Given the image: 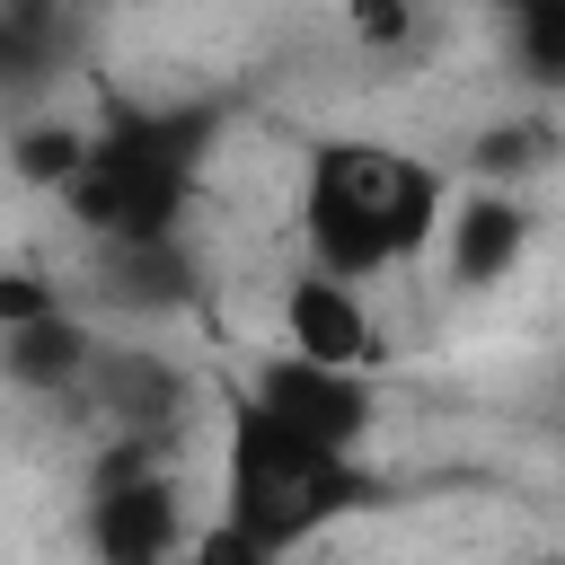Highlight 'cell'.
<instances>
[{"mask_svg": "<svg viewBox=\"0 0 565 565\" xmlns=\"http://www.w3.org/2000/svg\"><path fill=\"white\" fill-rule=\"evenodd\" d=\"M441 212H450L441 168L380 150V141H309V168H300L309 265L344 282H380L388 265H415L441 238Z\"/></svg>", "mask_w": 565, "mask_h": 565, "instance_id": "6da1fadb", "label": "cell"}, {"mask_svg": "<svg viewBox=\"0 0 565 565\" xmlns=\"http://www.w3.org/2000/svg\"><path fill=\"white\" fill-rule=\"evenodd\" d=\"M362 494H371V477L353 468V450L300 441L256 388H230L221 397V521L247 539L256 565L282 556V547H309Z\"/></svg>", "mask_w": 565, "mask_h": 565, "instance_id": "7a4b0ae2", "label": "cell"}, {"mask_svg": "<svg viewBox=\"0 0 565 565\" xmlns=\"http://www.w3.org/2000/svg\"><path fill=\"white\" fill-rule=\"evenodd\" d=\"M203 194V168L194 159H168V150H141V141H115L97 132L88 168L62 185V212L106 247V238H185V212Z\"/></svg>", "mask_w": 565, "mask_h": 565, "instance_id": "3957f363", "label": "cell"}, {"mask_svg": "<svg viewBox=\"0 0 565 565\" xmlns=\"http://www.w3.org/2000/svg\"><path fill=\"white\" fill-rule=\"evenodd\" d=\"M88 547H97L106 565H150V556L185 547L177 486L159 477V441L106 433V450H97V468H88Z\"/></svg>", "mask_w": 565, "mask_h": 565, "instance_id": "277c9868", "label": "cell"}, {"mask_svg": "<svg viewBox=\"0 0 565 565\" xmlns=\"http://www.w3.org/2000/svg\"><path fill=\"white\" fill-rule=\"evenodd\" d=\"M247 388H256L300 441H318V450H362V441L380 433V388H371V371H353V362L265 353Z\"/></svg>", "mask_w": 565, "mask_h": 565, "instance_id": "5b68a950", "label": "cell"}, {"mask_svg": "<svg viewBox=\"0 0 565 565\" xmlns=\"http://www.w3.org/2000/svg\"><path fill=\"white\" fill-rule=\"evenodd\" d=\"M441 265H450V282L459 291H494V282H512V265L530 256V203L512 194V185H494V177H477V185H459L450 194V212H441Z\"/></svg>", "mask_w": 565, "mask_h": 565, "instance_id": "8992f818", "label": "cell"}, {"mask_svg": "<svg viewBox=\"0 0 565 565\" xmlns=\"http://www.w3.org/2000/svg\"><path fill=\"white\" fill-rule=\"evenodd\" d=\"M371 282H344L327 265L291 274L282 282V344L291 353H318V362H353V371H380V318L362 300Z\"/></svg>", "mask_w": 565, "mask_h": 565, "instance_id": "52a82bcc", "label": "cell"}, {"mask_svg": "<svg viewBox=\"0 0 565 565\" xmlns=\"http://www.w3.org/2000/svg\"><path fill=\"white\" fill-rule=\"evenodd\" d=\"M88 415L106 424V433H141V441H168L177 424H185V371H168L159 353H141V344H97V362H88Z\"/></svg>", "mask_w": 565, "mask_h": 565, "instance_id": "ba28073f", "label": "cell"}, {"mask_svg": "<svg viewBox=\"0 0 565 565\" xmlns=\"http://www.w3.org/2000/svg\"><path fill=\"white\" fill-rule=\"evenodd\" d=\"M88 362H97V327L62 300L44 318H18L0 327V380L18 397H79L88 388Z\"/></svg>", "mask_w": 565, "mask_h": 565, "instance_id": "9c48e42d", "label": "cell"}, {"mask_svg": "<svg viewBox=\"0 0 565 565\" xmlns=\"http://www.w3.org/2000/svg\"><path fill=\"white\" fill-rule=\"evenodd\" d=\"M97 291L115 309H185L194 300V265H185V238H106L97 247Z\"/></svg>", "mask_w": 565, "mask_h": 565, "instance_id": "30bf717a", "label": "cell"}, {"mask_svg": "<svg viewBox=\"0 0 565 565\" xmlns=\"http://www.w3.org/2000/svg\"><path fill=\"white\" fill-rule=\"evenodd\" d=\"M88 150H97V132H88V124H62V115H35V124L9 132V168H18V185L53 194V203H62V185L88 168Z\"/></svg>", "mask_w": 565, "mask_h": 565, "instance_id": "8fae6325", "label": "cell"}, {"mask_svg": "<svg viewBox=\"0 0 565 565\" xmlns=\"http://www.w3.org/2000/svg\"><path fill=\"white\" fill-rule=\"evenodd\" d=\"M503 35L530 88H565V0H503Z\"/></svg>", "mask_w": 565, "mask_h": 565, "instance_id": "7c38bea8", "label": "cell"}, {"mask_svg": "<svg viewBox=\"0 0 565 565\" xmlns=\"http://www.w3.org/2000/svg\"><path fill=\"white\" fill-rule=\"evenodd\" d=\"M556 159V132L547 124H494L486 141H477V177H494V185H512V177H530V168H547Z\"/></svg>", "mask_w": 565, "mask_h": 565, "instance_id": "4fadbf2b", "label": "cell"}, {"mask_svg": "<svg viewBox=\"0 0 565 565\" xmlns=\"http://www.w3.org/2000/svg\"><path fill=\"white\" fill-rule=\"evenodd\" d=\"M344 26H353V44H371V53H397V44H415L424 9H415V0H344Z\"/></svg>", "mask_w": 565, "mask_h": 565, "instance_id": "5bb4252c", "label": "cell"}, {"mask_svg": "<svg viewBox=\"0 0 565 565\" xmlns=\"http://www.w3.org/2000/svg\"><path fill=\"white\" fill-rule=\"evenodd\" d=\"M44 309H62L53 274H35V265H0V327H18V318H44Z\"/></svg>", "mask_w": 565, "mask_h": 565, "instance_id": "9a60e30c", "label": "cell"}]
</instances>
